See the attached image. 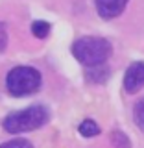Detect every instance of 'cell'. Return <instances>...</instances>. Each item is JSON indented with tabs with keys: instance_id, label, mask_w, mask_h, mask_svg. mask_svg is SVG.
<instances>
[{
	"instance_id": "obj_1",
	"label": "cell",
	"mask_w": 144,
	"mask_h": 148,
	"mask_svg": "<svg viewBox=\"0 0 144 148\" xmlns=\"http://www.w3.org/2000/svg\"><path fill=\"white\" fill-rule=\"evenodd\" d=\"M113 46L107 39L104 37H80L74 41L72 45V56L78 59L81 65H85L87 69L91 67H100L109 59Z\"/></svg>"
},
{
	"instance_id": "obj_2",
	"label": "cell",
	"mask_w": 144,
	"mask_h": 148,
	"mask_svg": "<svg viewBox=\"0 0 144 148\" xmlns=\"http://www.w3.org/2000/svg\"><path fill=\"white\" fill-rule=\"evenodd\" d=\"M50 119V113L44 106H30L26 109L9 113L4 119V130L8 133H24V132H33L44 126Z\"/></svg>"
},
{
	"instance_id": "obj_3",
	"label": "cell",
	"mask_w": 144,
	"mask_h": 148,
	"mask_svg": "<svg viewBox=\"0 0 144 148\" xmlns=\"http://www.w3.org/2000/svg\"><path fill=\"white\" fill-rule=\"evenodd\" d=\"M41 85H43L41 72L28 65L13 67L6 76V89L11 96H17V98L33 95L41 89Z\"/></svg>"
},
{
	"instance_id": "obj_4",
	"label": "cell",
	"mask_w": 144,
	"mask_h": 148,
	"mask_svg": "<svg viewBox=\"0 0 144 148\" xmlns=\"http://www.w3.org/2000/svg\"><path fill=\"white\" fill-rule=\"evenodd\" d=\"M144 87V61H135L128 67L124 74V89L129 95H135Z\"/></svg>"
},
{
	"instance_id": "obj_5",
	"label": "cell",
	"mask_w": 144,
	"mask_h": 148,
	"mask_svg": "<svg viewBox=\"0 0 144 148\" xmlns=\"http://www.w3.org/2000/svg\"><path fill=\"white\" fill-rule=\"evenodd\" d=\"M94 4H96L98 15L105 21H109V18L118 17L126 9L128 0H94Z\"/></svg>"
},
{
	"instance_id": "obj_6",
	"label": "cell",
	"mask_w": 144,
	"mask_h": 148,
	"mask_svg": "<svg viewBox=\"0 0 144 148\" xmlns=\"http://www.w3.org/2000/svg\"><path fill=\"white\" fill-rule=\"evenodd\" d=\"M85 76H87V80L92 82V83H104L109 78V69H105L104 65H100V67H91V69H87Z\"/></svg>"
},
{
	"instance_id": "obj_7",
	"label": "cell",
	"mask_w": 144,
	"mask_h": 148,
	"mask_svg": "<svg viewBox=\"0 0 144 148\" xmlns=\"http://www.w3.org/2000/svg\"><path fill=\"white\" fill-rule=\"evenodd\" d=\"M78 132H80L83 137H96V135L100 133V126L94 122V120H91V119H85V120H83V122L80 124Z\"/></svg>"
},
{
	"instance_id": "obj_8",
	"label": "cell",
	"mask_w": 144,
	"mask_h": 148,
	"mask_svg": "<svg viewBox=\"0 0 144 148\" xmlns=\"http://www.w3.org/2000/svg\"><path fill=\"white\" fill-rule=\"evenodd\" d=\"M30 30L37 39H44V37H48V34H50V24L46 21H33L31 26H30Z\"/></svg>"
},
{
	"instance_id": "obj_9",
	"label": "cell",
	"mask_w": 144,
	"mask_h": 148,
	"mask_svg": "<svg viewBox=\"0 0 144 148\" xmlns=\"http://www.w3.org/2000/svg\"><path fill=\"white\" fill-rule=\"evenodd\" d=\"M111 141H113V146L115 148H131L129 139L126 137V133L120 132V130H115V132L111 133Z\"/></svg>"
},
{
	"instance_id": "obj_10",
	"label": "cell",
	"mask_w": 144,
	"mask_h": 148,
	"mask_svg": "<svg viewBox=\"0 0 144 148\" xmlns=\"http://www.w3.org/2000/svg\"><path fill=\"white\" fill-rule=\"evenodd\" d=\"M133 119H135V124L144 132V98H141L133 108Z\"/></svg>"
},
{
	"instance_id": "obj_11",
	"label": "cell",
	"mask_w": 144,
	"mask_h": 148,
	"mask_svg": "<svg viewBox=\"0 0 144 148\" xmlns=\"http://www.w3.org/2000/svg\"><path fill=\"white\" fill-rule=\"evenodd\" d=\"M0 148H33V146H31V143L26 141V139H13V141L4 143Z\"/></svg>"
},
{
	"instance_id": "obj_12",
	"label": "cell",
	"mask_w": 144,
	"mask_h": 148,
	"mask_svg": "<svg viewBox=\"0 0 144 148\" xmlns=\"http://www.w3.org/2000/svg\"><path fill=\"white\" fill-rule=\"evenodd\" d=\"M8 46V32H6V24L0 22V52H4Z\"/></svg>"
}]
</instances>
